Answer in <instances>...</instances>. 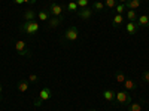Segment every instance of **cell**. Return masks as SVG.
<instances>
[{"label": "cell", "instance_id": "ffe728a7", "mask_svg": "<svg viewBox=\"0 0 149 111\" xmlns=\"http://www.w3.org/2000/svg\"><path fill=\"white\" fill-rule=\"evenodd\" d=\"M66 9H67L69 12H78V10H79V8H78V3H76V2H69V3H67V6H66Z\"/></svg>", "mask_w": 149, "mask_h": 111}, {"label": "cell", "instance_id": "52a82bcc", "mask_svg": "<svg viewBox=\"0 0 149 111\" xmlns=\"http://www.w3.org/2000/svg\"><path fill=\"white\" fill-rule=\"evenodd\" d=\"M125 30H127V33H128L130 36L137 34V31H139V25H137V22H131V21H128V22L125 24Z\"/></svg>", "mask_w": 149, "mask_h": 111}, {"label": "cell", "instance_id": "7a4b0ae2", "mask_svg": "<svg viewBox=\"0 0 149 111\" xmlns=\"http://www.w3.org/2000/svg\"><path fill=\"white\" fill-rule=\"evenodd\" d=\"M115 101H116L118 104H121V105H127V107H128V105L133 102V96H131V93L127 92V90H119V92L115 93Z\"/></svg>", "mask_w": 149, "mask_h": 111}, {"label": "cell", "instance_id": "ba28073f", "mask_svg": "<svg viewBox=\"0 0 149 111\" xmlns=\"http://www.w3.org/2000/svg\"><path fill=\"white\" fill-rule=\"evenodd\" d=\"M122 84H124V90H127V92H134V89L137 88V84H136L133 79H125V82Z\"/></svg>", "mask_w": 149, "mask_h": 111}, {"label": "cell", "instance_id": "836d02e7", "mask_svg": "<svg viewBox=\"0 0 149 111\" xmlns=\"http://www.w3.org/2000/svg\"><path fill=\"white\" fill-rule=\"evenodd\" d=\"M148 105H149V102H148Z\"/></svg>", "mask_w": 149, "mask_h": 111}, {"label": "cell", "instance_id": "83f0119b", "mask_svg": "<svg viewBox=\"0 0 149 111\" xmlns=\"http://www.w3.org/2000/svg\"><path fill=\"white\" fill-rule=\"evenodd\" d=\"M42 102H43V101H40V99H39V98H37V99H34V102H33V105H34L36 108H37V107H42Z\"/></svg>", "mask_w": 149, "mask_h": 111}, {"label": "cell", "instance_id": "2e32d148", "mask_svg": "<svg viewBox=\"0 0 149 111\" xmlns=\"http://www.w3.org/2000/svg\"><path fill=\"white\" fill-rule=\"evenodd\" d=\"M143 110V102L139 101V102H131L128 105V111H142Z\"/></svg>", "mask_w": 149, "mask_h": 111}, {"label": "cell", "instance_id": "5b68a950", "mask_svg": "<svg viewBox=\"0 0 149 111\" xmlns=\"http://www.w3.org/2000/svg\"><path fill=\"white\" fill-rule=\"evenodd\" d=\"M49 14L54 16H61V14H63V6L58 3H51V6H49Z\"/></svg>", "mask_w": 149, "mask_h": 111}, {"label": "cell", "instance_id": "d6a6232c", "mask_svg": "<svg viewBox=\"0 0 149 111\" xmlns=\"http://www.w3.org/2000/svg\"><path fill=\"white\" fill-rule=\"evenodd\" d=\"M90 111H94V110H90Z\"/></svg>", "mask_w": 149, "mask_h": 111}, {"label": "cell", "instance_id": "30bf717a", "mask_svg": "<svg viewBox=\"0 0 149 111\" xmlns=\"http://www.w3.org/2000/svg\"><path fill=\"white\" fill-rule=\"evenodd\" d=\"M49 98H51V89H49V88H43L39 92V99L40 101H48Z\"/></svg>", "mask_w": 149, "mask_h": 111}, {"label": "cell", "instance_id": "3957f363", "mask_svg": "<svg viewBox=\"0 0 149 111\" xmlns=\"http://www.w3.org/2000/svg\"><path fill=\"white\" fill-rule=\"evenodd\" d=\"M78 37H79V30H78V27L72 25V27H69V28L64 31L63 39H61V40H64V42H76Z\"/></svg>", "mask_w": 149, "mask_h": 111}, {"label": "cell", "instance_id": "484cf974", "mask_svg": "<svg viewBox=\"0 0 149 111\" xmlns=\"http://www.w3.org/2000/svg\"><path fill=\"white\" fill-rule=\"evenodd\" d=\"M27 80H29L30 83H36L37 80H39V76H37V74H30Z\"/></svg>", "mask_w": 149, "mask_h": 111}, {"label": "cell", "instance_id": "f546056e", "mask_svg": "<svg viewBox=\"0 0 149 111\" xmlns=\"http://www.w3.org/2000/svg\"><path fill=\"white\" fill-rule=\"evenodd\" d=\"M14 3H17V5H22L24 3V0H12Z\"/></svg>", "mask_w": 149, "mask_h": 111}, {"label": "cell", "instance_id": "d4e9b609", "mask_svg": "<svg viewBox=\"0 0 149 111\" xmlns=\"http://www.w3.org/2000/svg\"><path fill=\"white\" fill-rule=\"evenodd\" d=\"M104 6L109 8V9H115V6H116V0H106V2H104Z\"/></svg>", "mask_w": 149, "mask_h": 111}, {"label": "cell", "instance_id": "8fae6325", "mask_svg": "<svg viewBox=\"0 0 149 111\" xmlns=\"http://www.w3.org/2000/svg\"><path fill=\"white\" fill-rule=\"evenodd\" d=\"M60 24H61V18L60 16H52V18L48 19V27L49 28H57Z\"/></svg>", "mask_w": 149, "mask_h": 111}, {"label": "cell", "instance_id": "7c38bea8", "mask_svg": "<svg viewBox=\"0 0 149 111\" xmlns=\"http://www.w3.org/2000/svg\"><path fill=\"white\" fill-rule=\"evenodd\" d=\"M140 5H142V0H128V2L125 3V8L131 9V10H136V9H139Z\"/></svg>", "mask_w": 149, "mask_h": 111}, {"label": "cell", "instance_id": "1f68e13d", "mask_svg": "<svg viewBox=\"0 0 149 111\" xmlns=\"http://www.w3.org/2000/svg\"><path fill=\"white\" fill-rule=\"evenodd\" d=\"M128 0H119V3H127Z\"/></svg>", "mask_w": 149, "mask_h": 111}, {"label": "cell", "instance_id": "4fadbf2b", "mask_svg": "<svg viewBox=\"0 0 149 111\" xmlns=\"http://www.w3.org/2000/svg\"><path fill=\"white\" fill-rule=\"evenodd\" d=\"M102 95H103V98H104V99H106L107 102L115 101V92H113V90L106 89V90H103V92H102Z\"/></svg>", "mask_w": 149, "mask_h": 111}, {"label": "cell", "instance_id": "277c9868", "mask_svg": "<svg viewBox=\"0 0 149 111\" xmlns=\"http://www.w3.org/2000/svg\"><path fill=\"white\" fill-rule=\"evenodd\" d=\"M15 52L19 56H26V58H30V55H31V52L27 47V43L24 40H15Z\"/></svg>", "mask_w": 149, "mask_h": 111}, {"label": "cell", "instance_id": "9a60e30c", "mask_svg": "<svg viewBox=\"0 0 149 111\" xmlns=\"http://www.w3.org/2000/svg\"><path fill=\"white\" fill-rule=\"evenodd\" d=\"M122 24H124V15H118V14H116V15L113 16V19H112V25L116 28V27L122 25Z\"/></svg>", "mask_w": 149, "mask_h": 111}, {"label": "cell", "instance_id": "4316f807", "mask_svg": "<svg viewBox=\"0 0 149 111\" xmlns=\"http://www.w3.org/2000/svg\"><path fill=\"white\" fill-rule=\"evenodd\" d=\"M142 80H143L145 83H149V70L143 71V74H142Z\"/></svg>", "mask_w": 149, "mask_h": 111}, {"label": "cell", "instance_id": "d6986e66", "mask_svg": "<svg viewBox=\"0 0 149 111\" xmlns=\"http://www.w3.org/2000/svg\"><path fill=\"white\" fill-rule=\"evenodd\" d=\"M125 10H127V8H125V3H116V6H115V12H116L118 15H122Z\"/></svg>", "mask_w": 149, "mask_h": 111}, {"label": "cell", "instance_id": "4dcf8cb0", "mask_svg": "<svg viewBox=\"0 0 149 111\" xmlns=\"http://www.w3.org/2000/svg\"><path fill=\"white\" fill-rule=\"evenodd\" d=\"M2 98H3V86L0 84V99H2Z\"/></svg>", "mask_w": 149, "mask_h": 111}, {"label": "cell", "instance_id": "7402d4cb", "mask_svg": "<svg viewBox=\"0 0 149 111\" xmlns=\"http://www.w3.org/2000/svg\"><path fill=\"white\" fill-rule=\"evenodd\" d=\"M125 79H127V77L124 76V73H121V71H118V73L115 74V80H116L119 84H122L124 82H125Z\"/></svg>", "mask_w": 149, "mask_h": 111}, {"label": "cell", "instance_id": "6da1fadb", "mask_svg": "<svg viewBox=\"0 0 149 111\" xmlns=\"http://www.w3.org/2000/svg\"><path fill=\"white\" fill-rule=\"evenodd\" d=\"M21 31L29 36H34L39 31V22L37 21H24L21 24Z\"/></svg>", "mask_w": 149, "mask_h": 111}, {"label": "cell", "instance_id": "f1b7e54d", "mask_svg": "<svg viewBox=\"0 0 149 111\" xmlns=\"http://www.w3.org/2000/svg\"><path fill=\"white\" fill-rule=\"evenodd\" d=\"M24 3H27V5H34L36 0H24Z\"/></svg>", "mask_w": 149, "mask_h": 111}, {"label": "cell", "instance_id": "8992f818", "mask_svg": "<svg viewBox=\"0 0 149 111\" xmlns=\"http://www.w3.org/2000/svg\"><path fill=\"white\" fill-rule=\"evenodd\" d=\"M93 14H94V10L93 9H90V8H84V9H79L78 10V15H79V18H82V19H90L91 16H93Z\"/></svg>", "mask_w": 149, "mask_h": 111}, {"label": "cell", "instance_id": "ac0fdd59", "mask_svg": "<svg viewBox=\"0 0 149 111\" xmlns=\"http://www.w3.org/2000/svg\"><path fill=\"white\" fill-rule=\"evenodd\" d=\"M29 86H30V82H29V80H22V82L18 83V90H19V92H27Z\"/></svg>", "mask_w": 149, "mask_h": 111}, {"label": "cell", "instance_id": "e0dca14e", "mask_svg": "<svg viewBox=\"0 0 149 111\" xmlns=\"http://www.w3.org/2000/svg\"><path fill=\"white\" fill-rule=\"evenodd\" d=\"M125 15H127V19L128 21H131V22H134V21H137V14H136V10H131V9H127L125 10Z\"/></svg>", "mask_w": 149, "mask_h": 111}, {"label": "cell", "instance_id": "cb8c5ba5", "mask_svg": "<svg viewBox=\"0 0 149 111\" xmlns=\"http://www.w3.org/2000/svg\"><path fill=\"white\" fill-rule=\"evenodd\" d=\"M76 3H78V8L79 9H84V8H88L90 0H76Z\"/></svg>", "mask_w": 149, "mask_h": 111}, {"label": "cell", "instance_id": "603a6c76", "mask_svg": "<svg viewBox=\"0 0 149 111\" xmlns=\"http://www.w3.org/2000/svg\"><path fill=\"white\" fill-rule=\"evenodd\" d=\"M104 3H102V2H95L94 5H93V10H97V12H100V10H104Z\"/></svg>", "mask_w": 149, "mask_h": 111}, {"label": "cell", "instance_id": "9c48e42d", "mask_svg": "<svg viewBox=\"0 0 149 111\" xmlns=\"http://www.w3.org/2000/svg\"><path fill=\"white\" fill-rule=\"evenodd\" d=\"M24 21H34L37 18V14L33 10V9H27L26 12H24Z\"/></svg>", "mask_w": 149, "mask_h": 111}, {"label": "cell", "instance_id": "5bb4252c", "mask_svg": "<svg viewBox=\"0 0 149 111\" xmlns=\"http://www.w3.org/2000/svg\"><path fill=\"white\" fill-rule=\"evenodd\" d=\"M137 25L139 27H149V16L148 15H140L137 18Z\"/></svg>", "mask_w": 149, "mask_h": 111}, {"label": "cell", "instance_id": "44dd1931", "mask_svg": "<svg viewBox=\"0 0 149 111\" xmlns=\"http://www.w3.org/2000/svg\"><path fill=\"white\" fill-rule=\"evenodd\" d=\"M37 18H39V21H48L49 18V12H46V10H40L39 14H37Z\"/></svg>", "mask_w": 149, "mask_h": 111}]
</instances>
